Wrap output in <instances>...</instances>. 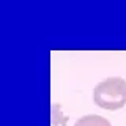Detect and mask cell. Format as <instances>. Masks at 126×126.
<instances>
[{"label": "cell", "mask_w": 126, "mask_h": 126, "mask_svg": "<svg viewBox=\"0 0 126 126\" xmlns=\"http://www.w3.org/2000/svg\"><path fill=\"white\" fill-rule=\"evenodd\" d=\"M74 126H110V121L99 115H85L79 118Z\"/></svg>", "instance_id": "2"}, {"label": "cell", "mask_w": 126, "mask_h": 126, "mask_svg": "<svg viewBox=\"0 0 126 126\" xmlns=\"http://www.w3.org/2000/svg\"><path fill=\"white\" fill-rule=\"evenodd\" d=\"M93 99L96 106L107 110L121 109L126 104V80L121 77H107L94 87Z\"/></svg>", "instance_id": "1"}, {"label": "cell", "mask_w": 126, "mask_h": 126, "mask_svg": "<svg viewBox=\"0 0 126 126\" xmlns=\"http://www.w3.org/2000/svg\"><path fill=\"white\" fill-rule=\"evenodd\" d=\"M58 109H60L58 104H52V107H50V117H52V125L54 126H58V120H60L62 123H66V120H68L66 117H60Z\"/></svg>", "instance_id": "3"}]
</instances>
